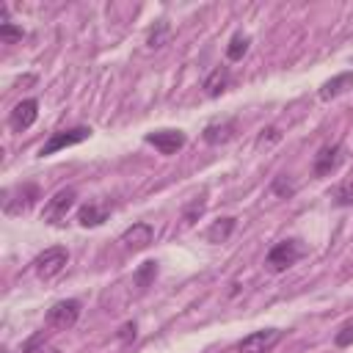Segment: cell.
<instances>
[{
    "instance_id": "cell-1",
    "label": "cell",
    "mask_w": 353,
    "mask_h": 353,
    "mask_svg": "<svg viewBox=\"0 0 353 353\" xmlns=\"http://www.w3.org/2000/svg\"><path fill=\"white\" fill-rule=\"evenodd\" d=\"M303 254H306V248H303L301 240H281V243H276V245L268 251L265 265H268L270 273H284V270L292 268Z\"/></svg>"
},
{
    "instance_id": "cell-2",
    "label": "cell",
    "mask_w": 353,
    "mask_h": 353,
    "mask_svg": "<svg viewBox=\"0 0 353 353\" xmlns=\"http://www.w3.org/2000/svg\"><path fill=\"white\" fill-rule=\"evenodd\" d=\"M77 317H80V301L69 298V301H58V303L50 306V312L44 317V325L50 331H66L77 323Z\"/></svg>"
},
{
    "instance_id": "cell-3",
    "label": "cell",
    "mask_w": 353,
    "mask_h": 353,
    "mask_svg": "<svg viewBox=\"0 0 353 353\" xmlns=\"http://www.w3.org/2000/svg\"><path fill=\"white\" fill-rule=\"evenodd\" d=\"M66 262H69V254H66V248H61V245H52V248L41 251V254L33 259V270H36V276H39V279L50 281V279H55V276H58V273L66 268Z\"/></svg>"
},
{
    "instance_id": "cell-4",
    "label": "cell",
    "mask_w": 353,
    "mask_h": 353,
    "mask_svg": "<svg viewBox=\"0 0 353 353\" xmlns=\"http://www.w3.org/2000/svg\"><path fill=\"white\" fill-rule=\"evenodd\" d=\"M36 199H39V188L33 182H22L19 188L6 190L3 210H6V215H22V212H28L33 207Z\"/></svg>"
},
{
    "instance_id": "cell-5",
    "label": "cell",
    "mask_w": 353,
    "mask_h": 353,
    "mask_svg": "<svg viewBox=\"0 0 353 353\" xmlns=\"http://www.w3.org/2000/svg\"><path fill=\"white\" fill-rule=\"evenodd\" d=\"M88 135H91V130H88V127H72V130L52 132V135L47 138V143L39 149V157H47V154H55V152H61V149H66V146L83 143Z\"/></svg>"
},
{
    "instance_id": "cell-6",
    "label": "cell",
    "mask_w": 353,
    "mask_h": 353,
    "mask_svg": "<svg viewBox=\"0 0 353 353\" xmlns=\"http://www.w3.org/2000/svg\"><path fill=\"white\" fill-rule=\"evenodd\" d=\"M279 342H281V331L279 328H262V331H254L245 339H240L237 353H270Z\"/></svg>"
},
{
    "instance_id": "cell-7",
    "label": "cell",
    "mask_w": 353,
    "mask_h": 353,
    "mask_svg": "<svg viewBox=\"0 0 353 353\" xmlns=\"http://www.w3.org/2000/svg\"><path fill=\"white\" fill-rule=\"evenodd\" d=\"M146 143L154 146L160 154H176L185 146V132L182 130H157L146 132Z\"/></svg>"
},
{
    "instance_id": "cell-8",
    "label": "cell",
    "mask_w": 353,
    "mask_h": 353,
    "mask_svg": "<svg viewBox=\"0 0 353 353\" xmlns=\"http://www.w3.org/2000/svg\"><path fill=\"white\" fill-rule=\"evenodd\" d=\"M36 116H39V102L36 99H22V102L14 105V110L8 116V127L14 132H25L28 127H33Z\"/></svg>"
},
{
    "instance_id": "cell-9",
    "label": "cell",
    "mask_w": 353,
    "mask_h": 353,
    "mask_svg": "<svg viewBox=\"0 0 353 353\" xmlns=\"http://www.w3.org/2000/svg\"><path fill=\"white\" fill-rule=\"evenodd\" d=\"M72 204H74V190H72V188L58 190V193L47 201V207H44V221H47V223H61V218H66V212L72 210Z\"/></svg>"
},
{
    "instance_id": "cell-10",
    "label": "cell",
    "mask_w": 353,
    "mask_h": 353,
    "mask_svg": "<svg viewBox=\"0 0 353 353\" xmlns=\"http://www.w3.org/2000/svg\"><path fill=\"white\" fill-rule=\"evenodd\" d=\"M339 163H342V146H323L317 154H314V163H312V171H314V176H328V174H334L336 168H339Z\"/></svg>"
},
{
    "instance_id": "cell-11",
    "label": "cell",
    "mask_w": 353,
    "mask_h": 353,
    "mask_svg": "<svg viewBox=\"0 0 353 353\" xmlns=\"http://www.w3.org/2000/svg\"><path fill=\"white\" fill-rule=\"evenodd\" d=\"M154 240V229L149 226V223H132L124 234H121V243H124V248H130V251H141V248H146L149 243Z\"/></svg>"
},
{
    "instance_id": "cell-12",
    "label": "cell",
    "mask_w": 353,
    "mask_h": 353,
    "mask_svg": "<svg viewBox=\"0 0 353 353\" xmlns=\"http://www.w3.org/2000/svg\"><path fill=\"white\" fill-rule=\"evenodd\" d=\"M347 88H353V72H342V74L331 77L328 83H323L320 99H323V102H331V99H336L339 94H345Z\"/></svg>"
},
{
    "instance_id": "cell-13",
    "label": "cell",
    "mask_w": 353,
    "mask_h": 353,
    "mask_svg": "<svg viewBox=\"0 0 353 353\" xmlns=\"http://www.w3.org/2000/svg\"><path fill=\"white\" fill-rule=\"evenodd\" d=\"M234 135V121H215V124H207L204 127V141L207 143H226L229 138Z\"/></svg>"
},
{
    "instance_id": "cell-14",
    "label": "cell",
    "mask_w": 353,
    "mask_h": 353,
    "mask_svg": "<svg viewBox=\"0 0 353 353\" xmlns=\"http://www.w3.org/2000/svg\"><path fill=\"white\" fill-rule=\"evenodd\" d=\"M226 85H229V69H226V66L212 69V72L207 74V80H204V91H207L210 97H218L221 91H226Z\"/></svg>"
},
{
    "instance_id": "cell-15",
    "label": "cell",
    "mask_w": 353,
    "mask_h": 353,
    "mask_svg": "<svg viewBox=\"0 0 353 353\" xmlns=\"http://www.w3.org/2000/svg\"><path fill=\"white\" fill-rule=\"evenodd\" d=\"M105 218H108V210L105 207H97V204H85V207L77 210L80 226H99Z\"/></svg>"
},
{
    "instance_id": "cell-16",
    "label": "cell",
    "mask_w": 353,
    "mask_h": 353,
    "mask_svg": "<svg viewBox=\"0 0 353 353\" xmlns=\"http://www.w3.org/2000/svg\"><path fill=\"white\" fill-rule=\"evenodd\" d=\"M232 232H234V218H221V221H215V223L207 229V240H210V243H223Z\"/></svg>"
},
{
    "instance_id": "cell-17",
    "label": "cell",
    "mask_w": 353,
    "mask_h": 353,
    "mask_svg": "<svg viewBox=\"0 0 353 353\" xmlns=\"http://www.w3.org/2000/svg\"><path fill=\"white\" fill-rule=\"evenodd\" d=\"M204 207H207L204 196H199V199H190V201L185 204V210H182V221H185V223H196V221L204 215Z\"/></svg>"
},
{
    "instance_id": "cell-18",
    "label": "cell",
    "mask_w": 353,
    "mask_h": 353,
    "mask_svg": "<svg viewBox=\"0 0 353 353\" xmlns=\"http://www.w3.org/2000/svg\"><path fill=\"white\" fill-rule=\"evenodd\" d=\"M245 52H248V36H243V33L232 36V41H229V47H226V58H229V61H240Z\"/></svg>"
},
{
    "instance_id": "cell-19",
    "label": "cell",
    "mask_w": 353,
    "mask_h": 353,
    "mask_svg": "<svg viewBox=\"0 0 353 353\" xmlns=\"http://www.w3.org/2000/svg\"><path fill=\"white\" fill-rule=\"evenodd\" d=\"M154 276H157V262H152V259L143 262V265L135 270V287H141V290L149 287V284L154 281Z\"/></svg>"
},
{
    "instance_id": "cell-20",
    "label": "cell",
    "mask_w": 353,
    "mask_h": 353,
    "mask_svg": "<svg viewBox=\"0 0 353 353\" xmlns=\"http://www.w3.org/2000/svg\"><path fill=\"white\" fill-rule=\"evenodd\" d=\"M168 33H171V28H168V22H157L154 28H152V33H149V47L152 50H157V47H163L165 44V39H168Z\"/></svg>"
},
{
    "instance_id": "cell-21",
    "label": "cell",
    "mask_w": 353,
    "mask_h": 353,
    "mask_svg": "<svg viewBox=\"0 0 353 353\" xmlns=\"http://www.w3.org/2000/svg\"><path fill=\"white\" fill-rule=\"evenodd\" d=\"M334 201L339 207H350L353 204V182H342L336 190H334Z\"/></svg>"
},
{
    "instance_id": "cell-22",
    "label": "cell",
    "mask_w": 353,
    "mask_h": 353,
    "mask_svg": "<svg viewBox=\"0 0 353 353\" xmlns=\"http://www.w3.org/2000/svg\"><path fill=\"white\" fill-rule=\"evenodd\" d=\"M17 39H22V28H17L14 22H6V25H0V41L11 44V41H17Z\"/></svg>"
},
{
    "instance_id": "cell-23",
    "label": "cell",
    "mask_w": 353,
    "mask_h": 353,
    "mask_svg": "<svg viewBox=\"0 0 353 353\" xmlns=\"http://www.w3.org/2000/svg\"><path fill=\"white\" fill-rule=\"evenodd\" d=\"M334 342H336V347H347V345L353 342V320L342 325V331L334 336Z\"/></svg>"
},
{
    "instance_id": "cell-24",
    "label": "cell",
    "mask_w": 353,
    "mask_h": 353,
    "mask_svg": "<svg viewBox=\"0 0 353 353\" xmlns=\"http://www.w3.org/2000/svg\"><path fill=\"white\" fill-rule=\"evenodd\" d=\"M270 190H273V193H279V196H290V193H292L295 188H292V185L287 182V176L281 174V176H276V179H273V185H270Z\"/></svg>"
},
{
    "instance_id": "cell-25",
    "label": "cell",
    "mask_w": 353,
    "mask_h": 353,
    "mask_svg": "<svg viewBox=\"0 0 353 353\" xmlns=\"http://www.w3.org/2000/svg\"><path fill=\"white\" fill-rule=\"evenodd\" d=\"M281 138V132L276 130V127H268V130H262V135L256 138V146H268V143H273V141H279Z\"/></svg>"
},
{
    "instance_id": "cell-26",
    "label": "cell",
    "mask_w": 353,
    "mask_h": 353,
    "mask_svg": "<svg viewBox=\"0 0 353 353\" xmlns=\"http://www.w3.org/2000/svg\"><path fill=\"white\" fill-rule=\"evenodd\" d=\"M130 336L135 339V323H124V325H121V331H119V339H121V342H127Z\"/></svg>"
},
{
    "instance_id": "cell-27",
    "label": "cell",
    "mask_w": 353,
    "mask_h": 353,
    "mask_svg": "<svg viewBox=\"0 0 353 353\" xmlns=\"http://www.w3.org/2000/svg\"><path fill=\"white\" fill-rule=\"evenodd\" d=\"M41 353H58V350H55V347H47V350H41Z\"/></svg>"
}]
</instances>
